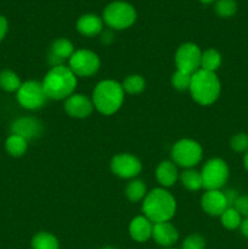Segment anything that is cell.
Wrapping results in <instances>:
<instances>
[{
    "mask_svg": "<svg viewBox=\"0 0 248 249\" xmlns=\"http://www.w3.org/2000/svg\"><path fill=\"white\" fill-rule=\"evenodd\" d=\"M7 29H9V23H7V19L4 16L0 15V41L5 38L7 33Z\"/></svg>",
    "mask_w": 248,
    "mask_h": 249,
    "instance_id": "836d02e7",
    "label": "cell"
},
{
    "mask_svg": "<svg viewBox=\"0 0 248 249\" xmlns=\"http://www.w3.org/2000/svg\"><path fill=\"white\" fill-rule=\"evenodd\" d=\"M46 99L48 96L44 91L43 84L36 80H28L23 83L17 90V100L19 105L27 109H39L44 106Z\"/></svg>",
    "mask_w": 248,
    "mask_h": 249,
    "instance_id": "ba28073f",
    "label": "cell"
},
{
    "mask_svg": "<svg viewBox=\"0 0 248 249\" xmlns=\"http://www.w3.org/2000/svg\"><path fill=\"white\" fill-rule=\"evenodd\" d=\"M27 142L28 141L24 140L23 138L12 134L7 138L6 142H5V148L9 155L14 156V157H21L27 151Z\"/></svg>",
    "mask_w": 248,
    "mask_h": 249,
    "instance_id": "44dd1931",
    "label": "cell"
},
{
    "mask_svg": "<svg viewBox=\"0 0 248 249\" xmlns=\"http://www.w3.org/2000/svg\"><path fill=\"white\" fill-rule=\"evenodd\" d=\"M240 228H241V232H242V235L248 238V218H246L245 220H242Z\"/></svg>",
    "mask_w": 248,
    "mask_h": 249,
    "instance_id": "e575fe53",
    "label": "cell"
},
{
    "mask_svg": "<svg viewBox=\"0 0 248 249\" xmlns=\"http://www.w3.org/2000/svg\"><path fill=\"white\" fill-rule=\"evenodd\" d=\"M70 68L75 75L90 77L94 75L100 68L99 56L90 50H77L70 58Z\"/></svg>",
    "mask_w": 248,
    "mask_h": 249,
    "instance_id": "9c48e42d",
    "label": "cell"
},
{
    "mask_svg": "<svg viewBox=\"0 0 248 249\" xmlns=\"http://www.w3.org/2000/svg\"><path fill=\"white\" fill-rule=\"evenodd\" d=\"M152 221L148 220L146 216H136L129 225V233L136 242H146L152 237Z\"/></svg>",
    "mask_w": 248,
    "mask_h": 249,
    "instance_id": "e0dca14e",
    "label": "cell"
},
{
    "mask_svg": "<svg viewBox=\"0 0 248 249\" xmlns=\"http://www.w3.org/2000/svg\"><path fill=\"white\" fill-rule=\"evenodd\" d=\"M243 163H245V168L247 169V172H248V151L246 152L245 158H243Z\"/></svg>",
    "mask_w": 248,
    "mask_h": 249,
    "instance_id": "8d00e7d4",
    "label": "cell"
},
{
    "mask_svg": "<svg viewBox=\"0 0 248 249\" xmlns=\"http://www.w3.org/2000/svg\"><path fill=\"white\" fill-rule=\"evenodd\" d=\"M214 9H215L218 16L226 18V17H231L236 14L237 2L236 0H216Z\"/></svg>",
    "mask_w": 248,
    "mask_h": 249,
    "instance_id": "4316f807",
    "label": "cell"
},
{
    "mask_svg": "<svg viewBox=\"0 0 248 249\" xmlns=\"http://www.w3.org/2000/svg\"><path fill=\"white\" fill-rule=\"evenodd\" d=\"M191 79H192V74L177 70V72L174 73V75L172 77L173 87H174L175 89L180 90V91H185V90L190 89Z\"/></svg>",
    "mask_w": 248,
    "mask_h": 249,
    "instance_id": "f1b7e54d",
    "label": "cell"
},
{
    "mask_svg": "<svg viewBox=\"0 0 248 249\" xmlns=\"http://www.w3.org/2000/svg\"><path fill=\"white\" fill-rule=\"evenodd\" d=\"M104 249H116V248H113V247H105Z\"/></svg>",
    "mask_w": 248,
    "mask_h": 249,
    "instance_id": "f35d334b",
    "label": "cell"
},
{
    "mask_svg": "<svg viewBox=\"0 0 248 249\" xmlns=\"http://www.w3.org/2000/svg\"><path fill=\"white\" fill-rule=\"evenodd\" d=\"M33 249H58V241L49 232H39L32 240Z\"/></svg>",
    "mask_w": 248,
    "mask_h": 249,
    "instance_id": "7402d4cb",
    "label": "cell"
},
{
    "mask_svg": "<svg viewBox=\"0 0 248 249\" xmlns=\"http://www.w3.org/2000/svg\"><path fill=\"white\" fill-rule=\"evenodd\" d=\"M156 177L160 185H163L164 187H170L177 182V169L174 163L164 160L158 165L157 170H156Z\"/></svg>",
    "mask_w": 248,
    "mask_h": 249,
    "instance_id": "d6986e66",
    "label": "cell"
},
{
    "mask_svg": "<svg viewBox=\"0 0 248 249\" xmlns=\"http://www.w3.org/2000/svg\"><path fill=\"white\" fill-rule=\"evenodd\" d=\"M206 242L204 238L199 235H191L184 241L182 249H204Z\"/></svg>",
    "mask_w": 248,
    "mask_h": 249,
    "instance_id": "4dcf8cb0",
    "label": "cell"
},
{
    "mask_svg": "<svg viewBox=\"0 0 248 249\" xmlns=\"http://www.w3.org/2000/svg\"><path fill=\"white\" fill-rule=\"evenodd\" d=\"M73 53H74V48H73V44L68 39H56L53 43V45H51L50 63L53 65V67L63 66V61L71 58Z\"/></svg>",
    "mask_w": 248,
    "mask_h": 249,
    "instance_id": "2e32d148",
    "label": "cell"
},
{
    "mask_svg": "<svg viewBox=\"0 0 248 249\" xmlns=\"http://www.w3.org/2000/svg\"><path fill=\"white\" fill-rule=\"evenodd\" d=\"M111 169L117 177L130 179L141 172V163L135 156L129 153H121L112 158Z\"/></svg>",
    "mask_w": 248,
    "mask_h": 249,
    "instance_id": "8fae6325",
    "label": "cell"
},
{
    "mask_svg": "<svg viewBox=\"0 0 248 249\" xmlns=\"http://www.w3.org/2000/svg\"><path fill=\"white\" fill-rule=\"evenodd\" d=\"M11 131L14 135L21 136L27 141L34 140L41 135L43 125L38 119L32 118V117H22L12 123Z\"/></svg>",
    "mask_w": 248,
    "mask_h": 249,
    "instance_id": "7c38bea8",
    "label": "cell"
},
{
    "mask_svg": "<svg viewBox=\"0 0 248 249\" xmlns=\"http://www.w3.org/2000/svg\"><path fill=\"white\" fill-rule=\"evenodd\" d=\"M182 185L186 187L190 191H197L201 187H203V182H202V175L195 169H187L180 177Z\"/></svg>",
    "mask_w": 248,
    "mask_h": 249,
    "instance_id": "603a6c76",
    "label": "cell"
},
{
    "mask_svg": "<svg viewBox=\"0 0 248 249\" xmlns=\"http://www.w3.org/2000/svg\"><path fill=\"white\" fill-rule=\"evenodd\" d=\"M124 101V90L114 80H102L96 85L92 94V104L102 114H113L121 108Z\"/></svg>",
    "mask_w": 248,
    "mask_h": 249,
    "instance_id": "3957f363",
    "label": "cell"
},
{
    "mask_svg": "<svg viewBox=\"0 0 248 249\" xmlns=\"http://www.w3.org/2000/svg\"><path fill=\"white\" fill-rule=\"evenodd\" d=\"M126 197L131 202H138L146 197V186L141 180H134L126 186Z\"/></svg>",
    "mask_w": 248,
    "mask_h": 249,
    "instance_id": "484cf974",
    "label": "cell"
},
{
    "mask_svg": "<svg viewBox=\"0 0 248 249\" xmlns=\"http://www.w3.org/2000/svg\"><path fill=\"white\" fill-rule=\"evenodd\" d=\"M199 1L203 2V4H211V2L216 1V0H199Z\"/></svg>",
    "mask_w": 248,
    "mask_h": 249,
    "instance_id": "74e56055",
    "label": "cell"
},
{
    "mask_svg": "<svg viewBox=\"0 0 248 249\" xmlns=\"http://www.w3.org/2000/svg\"><path fill=\"white\" fill-rule=\"evenodd\" d=\"M77 29L85 36H94L101 33L104 29V21L99 16L92 14L83 15L77 22Z\"/></svg>",
    "mask_w": 248,
    "mask_h": 249,
    "instance_id": "ac0fdd59",
    "label": "cell"
},
{
    "mask_svg": "<svg viewBox=\"0 0 248 249\" xmlns=\"http://www.w3.org/2000/svg\"><path fill=\"white\" fill-rule=\"evenodd\" d=\"M41 84L48 99L62 100L73 95L77 87V75L70 67L56 66L49 71Z\"/></svg>",
    "mask_w": 248,
    "mask_h": 249,
    "instance_id": "6da1fadb",
    "label": "cell"
},
{
    "mask_svg": "<svg viewBox=\"0 0 248 249\" xmlns=\"http://www.w3.org/2000/svg\"><path fill=\"white\" fill-rule=\"evenodd\" d=\"M202 53L198 46L194 43L182 44L175 55V63L179 71L194 74L201 70Z\"/></svg>",
    "mask_w": 248,
    "mask_h": 249,
    "instance_id": "30bf717a",
    "label": "cell"
},
{
    "mask_svg": "<svg viewBox=\"0 0 248 249\" xmlns=\"http://www.w3.org/2000/svg\"><path fill=\"white\" fill-rule=\"evenodd\" d=\"M221 65V56L219 51L214 49H208L202 53L201 58V70L208 71V72H214L220 67Z\"/></svg>",
    "mask_w": 248,
    "mask_h": 249,
    "instance_id": "ffe728a7",
    "label": "cell"
},
{
    "mask_svg": "<svg viewBox=\"0 0 248 249\" xmlns=\"http://www.w3.org/2000/svg\"><path fill=\"white\" fill-rule=\"evenodd\" d=\"M94 108V104L85 95L73 94L67 97L65 109L73 118H87L90 116Z\"/></svg>",
    "mask_w": 248,
    "mask_h": 249,
    "instance_id": "4fadbf2b",
    "label": "cell"
},
{
    "mask_svg": "<svg viewBox=\"0 0 248 249\" xmlns=\"http://www.w3.org/2000/svg\"><path fill=\"white\" fill-rule=\"evenodd\" d=\"M102 21L113 29H125L136 21V10L126 1H113L105 7Z\"/></svg>",
    "mask_w": 248,
    "mask_h": 249,
    "instance_id": "5b68a950",
    "label": "cell"
},
{
    "mask_svg": "<svg viewBox=\"0 0 248 249\" xmlns=\"http://www.w3.org/2000/svg\"><path fill=\"white\" fill-rule=\"evenodd\" d=\"M230 146L235 152H245V151H248V135L245 133L236 134L231 139Z\"/></svg>",
    "mask_w": 248,
    "mask_h": 249,
    "instance_id": "f546056e",
    "label": "cell"
},
{
    "mask_svg": "<svg viewBox=\"0 0 248 249\" xmlns=\"http://www.w3.org/2000/svg\"><path fill=\"white\" fill-rule=\"evenodd\" d=\"M224 195H225V198H226V202H228L229 208L233 207V204H235L236 199L238 198L237 192H236L235 190H226V191L224 192Z\"/></svg>",
    "mask_w": 248,
    "mask_h": 249,
    "instance_id": "d6a6232c",
    "label": "cell"
},
{
    "mask_svg": "<svg viewBox=\"0 0 248 249\" xmlns=\"http://www.w3.org/2000/svg\"><path fill=\"white\" fill-rule=\"evenodd\" d=\"M201 175L204 189L219 190L229 179L228 164L220 158H214L204 164Z\"/></svg>",
    "mask_w": 248,
    "mask_h": 249,
    "instance_id": "52a82bcc",
    "label": "cell"
},
{
    "mask_svg": "<svg viewBox=\"0 0 248 249\" xmlns=\"http://www.w3.org/2000/svg\"><path fill=\"white\" fill-rule=\"evenodd\" d=\"M232 208H235L241 216L248 218V196H238Z\"/></svg>",
    "mask_w": 248,
    "mask_h": 249,
    "instance_id": "1f68e13d",
    "label": "cell"
},
{
    "mask_svg": "<svg viewBox=\"0 0 248 249\" xmlns=\"http://www.w3.org/2000/svg\"><path fill=\"white\" fill-rule=\"evenodd\" d=\"M220 216L223 225L225 226L226 229H229V230H235V229L240 228L241 223H242L241 215L237 213V211H236L235 208H232V207L226 209Z\"/></svg>",
    "mask_w": 248,
    "mask_h": 249,
    "instance_id": "83f0119b",
    "label": "cell"
},
{
    "mask_svg": "<svg viewBox=\"0 0 248 249\" xmlns=\"http://www.w3.org/2000/svg\"><path fill=\"white\" fill-rule=\"evenodd\" d=\"M21 87L18 75L12 71H2L0 73V88L7 92L17 91Z\"/></svg>",
    "mask_w": 248,
    "mask_h": 249,
    "instance_id": "cb8c5ba5",
    "label": "cell"
},
{
    "mask_svg": "<svg viewBox=\"0 0 248 249\" xmlns=\"http://www.w3.org/2000/svg\"><path fill=\"white\" fill-rule=\"evenodd\" d=\"M220 82L214 72L198 70L192 74L190 92L196 102L199 105H212L220 95Z\"/></svg>",
    "mask_w": 248,
    "mask_h": 249,
    "instance_id": "277c9868",
    "label": "cell"
},
{
    "mask_svg": "<svg viewBox=\"0 0 248 249\" xmlns=\"http://www.w3.org/2000/svg\"><path fill=\"white\" fill-rule=\"evenodd\" d=\"M152 238L163 247H170L174 245L179 238L177 230L168 221L164 223L153 224L152 229Z\"/></svg>",
    "mask_w": 248,
    "mask_h": 249,
    "instance_id": "9a60e30c",
    "label": "cell"
},
{
    "mask_svg": "<svg viewBox=\"0 0 248 249\" xmlns=\"http://www.w3.org/2000/svg\"><path fill=\"white\" fill-rule=\"evenodd\" d=\"M201 203L204 212L213 216L221 215L229 208L225 195L219 190H207L202 197Z\"/></svg>",
    "mask_w": 248,
    "mask_h": 249,
    "instance_id": "5bb4252c",
    "label": "cell"
},
{
    "mask_svg": "<svg viewBox=\"0 0 248 249\" xmlns=\"http://www.w3.org/2000/svg\"><path fill=\"white\" fill-rule=\"evenodd\" d=\"M112 38H113V36H112V33L109 31L104 32V34H102V41H104V43H106V44L111 43V41L113 40Z\"/></svg>",
    "mask_w": 248,
    "mask_h": 249,
    "instance_id": "d590c367",
    "label": "cell"
},
{
    "mask_svg": "<svg viewBox=\"0 0 248 249\" xmlns=\"http://www.w3.org/2000/svg\"><path fill=\"white\" fill-rule=\"evenodd\" d=\"M202 153L203 151L198 142L190 139H182L173 146L172 158L180 167L192 168L202 160Z\"/></svg>",
    "mask_w": 248,
    "mask_h": 249,
    "instance_id": "8992f818",
    "label": "cell"
},
{
    "mask_svg": "<svg viewBox=\"0 0 248 249\" xmlns=\"http://www.w3.org/2000/svg\"><path fill=\"white\" fill-rule=\"evenodd\" d=\"M123 90H125L128 94H140L145 89V79L141 75L133 74L129 75L124 79L123 84H122Z\"/></svg>",
    "mask_w": 248,
    "mask_h": 249,
    "instance_id": "d4e9b609",
    "label": "cell"
},
{
    "mask_svg": "<svg viewBox=\"0 0 248 249\" xmlns=\"http://www.w3.org/2000/svg\"><path fill=\"white\" fill-rule=\"evenodd\" d=\"M177 209L175 198L163 189H155L146 195L142 204L145 216L152 223H164L174 216Z\"/></svg>",
    "mask_w": 248,
    "mask_h": 249,
    "instance_id": "7a4b0ae2",
    "label": "cell"
}]
</instances>
